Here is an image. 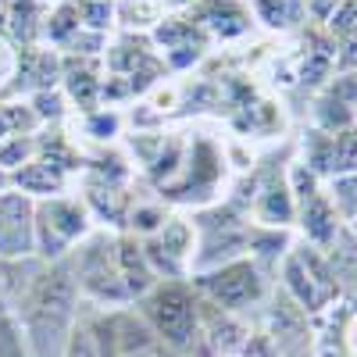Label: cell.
<instances>
[{"mask_svg": "<svg viewBox=\"0 0 357 357\" xmlns=\"http://www.w3.org/2000/svg\"><path fill=\"white\" fill-rule=\"evenodd\" d=\"M296 229H301V240L314 250H329L336 243V236L347 229V222L336 215V207L329 204L325 190L318 197H311L304 207H296Z\"/></svg>", "mask_w": 357, "mask_h": 357, "instance_id": "4fadbf2b", "label": "cell"}, {"mask_svg": "<svg viewBox=\"0 0 357 357\" xmlns=\"http://www.w3.org/2000/svg\"><path fill=\"white\" fill-rule=\"evenodd\" d=\"M247 8H250L254 22H261L272 33H289V29H296L307 18L304 0H247Z\"/></svg>", "mask_w": 357, "mask_h": 357, "instance_id": "2e32d148", "label": "cell"}, {"mask_svg": "<svg viewBox=\"0 0 357 357\" xmlns=\"http://www.w3.org/2000/svg\"><path fill=\"white\" fill-rule=\"evenodd\" d=\"M40 158V139L36 132L33 136H8V139H0V172H22L29 161H36Z\"/></svg>", "mask_w": 357, "mask_h": 357, "instance_id": "ffe728a7", "label": "cell"}, {"mask_svg": "<svg viewBox=\"0 0 357 357\" xmlns=\"http://www.w3.org/2000/svg\"><path fill=\"white\" fill-rule=\"evenodd\" d=\"M72 275L79 282V296L89 307H129V289L122 279V261H118V232L93 229L86 240L68 254Z\"/></svg>", "mask_w": 357, "mask_h": 357, "instance_id": "7a4b0ae2", "label": "cell"}, {"mask_svg": "<svg viewBox=\"0 0 357 357\" xmlns=\"http://www.w3.org/2000/svg\"><path fill=\"white\" fill-rule=\"evenodd\" d=\"M347 229H350V232H354V236H357V218H354V222H350V225H347Z\"/></svg>", "mask_w": 357, "mask_h": 357, "instance_id": "f1b7e54d", "label": "cell"}, {"mask_svg": "<svg viewBox=\"0 0 357 357\" xmlns=\"http://www.w3.org/2000/svg\"><path fill=\"white\" fill-rule=\"evenodd\" d=\"M75 11H79V22L89 33H100V36H111V29L118 25L114 18V0H72Z\"/></svg>", "mask_w": 357, "mask_h": 357, "instance_id": "7402d4cb", "label": "cell"}, {"mask_svg": "<svg viewBox=\"0 0 357 357\" xmlns=\"http://www.w3.org/2000/svg\"><path fill=\"white\" fill-rule=\"evenodd\" d=\"M18 65H22V47H18L8 33H0V100L15 97Z\"/></svg>", "mask_w": 357, "mask_h": 357, "instance_id": "603a6c76", "label": "cell"}, {"mask_svg": "<svg viewBox=\"0 0 357 357\" xmlns=\"http://www.w3.org/2000/svg\"><path fill=\"white\" fill-rule=\"evenodd\" d=\"M161 4H165V0H161Z\"/></svg>", "mask_w": 357, "mask_h": 357, "instance_id": "f546056e", "label": "cell"}, {"mask_svg": "<svg viewBox=\"0 0 357 357\" xmlns=\"http://www.w3.org/2000/svg\"><path fill=\"white\" fill-rule=\"evenodd\" d=\"M0 357H29L22 329L11 311H0Z\"/></svg>", "mask_w": 357, "mask_h": 357, "instance_id": "cb8c5ba5", "label": "cell"}, {"mask_svg": "<svg viewBox=\"0 0 357 357\" xmlns=\"http://www.w3.org/2000/svg\"><path fill=\"white\" fill-rule=\"evenodd\" d=\"M68 186H72V172L61 168L57 161H50V158H43V154L36 161H29L22 172L11 175V190L33 197V200L61 197V193H68Z\"/></svg>", "mask_w": 357, "mask_h": 357, "instance_id": "5bb4252c", "label": "cell"}, {"mask_svg": "<svg viewBox=\"0 0 357 357\" xmlns=\"http://www.w3.org/2000/svg\"><path fill=\"white\" fill-rule=\"evenodd\" d=\"M151 43L161 54V61L168 72H186L193 68L200 57L207 54V40L200 29L190 22V15H165L154 29H151Z\"/></svg>", "mask_w": 357, "mask_h": 357, "instance_id": "ba28073f", "label": "cell"}, {"mask_svg": "<svg viewBox=\"0 0 357 357\" xmlns=\"http://www.w3.org/2000/svg\"><path fill=\"white\" fill-rule=\"evenodd\" d=\"M197 4V0H165V11H172V15H183V11H190Z\"/></svg>", "mask_w": 357, "mask_h": 357, "instance_id": "4316f807", "label": "cell"}, {"mask_svg": "<svg viewBox=\"0 0 357 357\" xmlns=\"http://www.w3.org/2000/svg\"><path fill=\"white\" fill-rule=\"evenodd\" d=\"M183 15H190V22L207 40H243L247 33H254L247 0H197Z\"/></svg>", "mask_w": 357, "mask_h": 357, "instance_id": "8fae6325", "label": "cell"}, {"mask_svg": "<svg viewBox=\"0 0 357 357\" xmlns=\"http://www.w3.org/2000/svg\"><path fill=\"white\" fill-rule=\"evenodd\" d=\"M275 275L282 282V293L307 318H318L321 311H329L343 296L340 286H336V279H333V268H329V261H325V254L314 250V247H307L304 240L289 247V254L282 257Z\"/></svg>", "mask_w": 357, "mask_h": 357, "instance_id": "277c9868", "label": "cell"}, {"mask_svg": "<svg viewBox=\"0 0 357 357\" xmlns=\"http://www.w3.org/2000/svg\"><path fill=\"white\" fill-rule=\"evenodd\" d=\"M325 261L333 268V279L343 296H357V236L343 229L336 236V243L325 250Z\"/></svg>", "mask_w": 357, "mask_h": 357, "instance_id": "9a60e30c", "label": "cell"}, {"mask_svg": "<svg viewBox=\"0 0 357 357\" xmlns=\"http://www.w3.org/2000/svg\"><path fill=\"white\" fill-rule=\"evenodd\" d=\"M325 197H329V204L336 207V215L350 225L357 218V172L325 178Z\"/></svg>", "mask_w": 357, "mask_h": 357, "instance_id": "44dd1931", "label": "cell"}, {"mask_svg": "<svg viewBox=\"0 0 357 357\" xmlns=\"http://www.w3.org/2000/svg\"><path fill=\"white\" fill-rule=\"evenodd\" d=\"M129 357H183V354H175V350L165 347V343H151V347H143V350H136V354H129Z\"/></svg>", "mask_w": 357, "mask_h": 357, "instance_id": "484cf974", "label": "cell"}, {"mask_svg": "<svg viewBox=\"0 0 357 357\" xmlns=\"http://www.w3.org/2000/svg\"><path fill=\"white\" fill-rule=\"evenodd\" d=\"M190 282L200 293V301L215 304L229 314H243V311L261 307L268 301V275L250 257H240V261H229L222 268H211V272L190 275Z\"/></svg>", "mask_w": 357, "mask_h": 357, "instance_id": "8992f818", "label": "cell"}, {"mask_svg": "<svg viewBox=\"0 0 357 357\" xmlns=\"http://www.w3.org/2000/svg\"><path fill=\"white\" fill-rule=\"evenodd\" d=\"M136 311L151 325L154 340L175 354L186 357L200 343V293L190 279H158V286L136 301Z\"/></svg>", "mask_w": 357, "mask_h": 357, "instance_id": "6da1fadb", "label": "cell"}, {"mask_svg": "<svg viewBox=\"0 0 357 357\" xmlns=\"http://www.w3.org/2000/svg\"><path fill=\"white\" fill-rule=\"evenodd\" d=\"M257 172V193L250 200V225L261 229H293L296 225V204L286 186V165L282 168H254Z\"/></svg>", "mask_w": 357, "mask_h": 357, "instance_id": "30bf717a", "label": "cell"}, {"mask_svg": "<svg viewBox=\"0 0 357 357\" xmlns=\"http://www.w3.org/2000/svg\"><path fill=\"white\" fill-rule=\"evenodd\" d=\"M343 0H304V15L318 25H329V18L340 11Z\"/></svg>", "mask_w": 357, "mask_h": 357, "instance_id": "d4e9b609", "label": "cell"}, {"mask_svg": "<svg viewBox=\"0 0 357 357\" xmlns=\"http://www.w3.org/2000/svg\"><path fill=\"white\" fill-rule=\"evenodd\" d=\"M146 264L154 268L158 279H190V261H193V222L186 215H168L165 225L139 240Z\"/></svg>", "mask_w": 357, "mask_h": 357, "instance_id": "52a82bcc", "label": "cell"}, {"mask_svg": "<svg viewBox=\"0 0 357 357\" xmlns=\"http://www.w3.org/2000/svg\"><path fill=\"white\" fill-rule=\"evenodd\" d=\"M36 257V200L18 190L0 193V261Z\"/></svg>", "mask_w": 357, "mask_h": 357, "instance_id": "9c48e42d", "label": "cell"}, {"mask_svg": "<svg viewBox=\"0 0 357 357\" xmlns=\"http://www.w3.org/2000/svg\"><path fill=\"white\" fill-rule=\"evenodd\" d=\"M357 172V126L343 132H329V158H325V178Z\"/></svg>", "mask_w": 357, "mask_h": 357, "instance_id": "ac0fdd59", "label": "cell"}, {"mask_svg": "<svg viewBox=\"0 0 357 357\" xmlns=\"http://www.w3.org/2000/svg\"><path fill=\"white\" fill-rule=\"evenodd\" d=\"M25 104L33 107L40 129H47V126H65L68 118H72V107H68V100H65V93H61V86H57V89H40V93H29Z\"/></svg>", "mask_w": 357, "mask_h": 357, "instance_id": "d6986e66", "label": "cell"}, {"mask_svg": "<svg viewBox=\"0 0 357 357\" xmlns=\"http://www.w3.org/2000/svg\"><path fill=\"white\" fill-rule=\"evenodd\" d=\"M8 190H11V175L0 172V193H8Z\"/></svg>", "mask_w": 357, "mask_h": 357, "instance_id": "83f0119b", "label": "cell"}, {"mask_svg": "<svg viewBox=\"0 0 357 357\" xmlns=\"http://www.w3.org/2000/svg\"><path fill=\"white\" fill-rule=\"evenodd\" d=\"M193 261H190V275L211 272L229 261L247 257V240H250V222L240 215L236 207L225 200L207 204L193 211Z\"/></svg>", "mask_w": 357, "mask_h": 357, "instance_id": "3957f363", "label": "cell"}, {"mask_svg": "<svg viewBox=\"0 0 357 357\" xmlns=\"http://www.w3.org/2000/svg\"><path fill=\"white\" fill-rule=\"evenodd\" d=\"M72 126H75V132H82V139L97 143V146H111L118 136H122L126 118H122V111H114V107H97L89 114H75Z\"/></svg>", "mask_w": 357, "mask_h": 357, "instance_id": "e0dca14e", "label": "cell"}, {"mask_svg": "<svg viewBox=\"0 0 357 357\" xmlns=\"http://www.w3.org/2000/svg\"><path fill=\"white\" fill-rule=\"evenodd\" d=\"M93 218H89L82 197L61 193L50 200H36V257L54 264L65 261L89 232H93Z\"/></svg>", "mask_w": 357, "mask_h": 357, "instance_id": "5b68a950", "label": "cell"}, {"mask_svg": "<svg viewBox=\"0 0 357 357\" xmlns=\"http://www.w3.org/2000/svg\"><path fill=\"white\" fill-rule=\"evenodd\" d=\"M104 89V57H68L61 54V93L75 114L100 107Z\"/></svg>", "mask_w": 357, "mask_h": 357, "instance_id": "7c38bea8", "label": "cell"}]
</instances>
